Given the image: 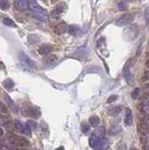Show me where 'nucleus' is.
I'll return each mask as SVG.
<instances>
[{
  "label": "nucleus",
  "instance_id": "obj_8",
  "mask_svg": "<svg viewBox=\"0 0 149 150\" xmlns=\"http://www.w3.org/2000/svg\"><path fill=\"white\" fill-rule=\"evenodd\" d=\"M108 145H109L108 141L104 139V137H102V139H99L98 141L96 142L94 148L95 149H105V148H107Z\"/></svg>",
  "mask_w": 149,
  "mask_h": 150
},
{
  "label": "nucleus",
  "instance_id": "obj_25",
  "mask_svg": "<svg viewBox=\"0 0 149 150\" xmlns=\"http://www.w3.org/2000/svg\"><path fill=\"white\" fill-rule=\"evenodd\" d=\"M81 131H82V133H84V134H88L89 131H90V127H89V125L86 124V123H82L81 124Z\"/></svg>",
  "mask_w": 149,
  "mask_h": 150
},
{
  "label": "nucleus",
  "instance_id": "obj_6",
  "mask_svg": "<svg viewBox=\"0 0 149 150\" xmlns=\"http://www.w3.org/2000/svg\"><path fill=\"white\" fill-rule=\"evenodd\" d=\"M15 124H16V128L18 129V131L20 133H22V134H24V135H26V136H30V134H31V130L30 129L31 128L29 127L28 124L26 126V125L22 124L20 121H16L15 122Z\"/></svg>",
  "mask_w": 149,
  "mask_h": 150
},
{
  "label": "nucleus",
  "instance_id": "obj_23",
  "mask_svg": "<svg viewBox=\"0 0 149 150\" xmlns=\"http://www.w3.org/2000/svg\"><path fill=\"white\" fill-rule=\"evenodd\" d=\"M0 8L2 10H7L10 8V2L8 0H0Z\"/></svg>",
  "mask_w": 149,
  "mask_h": 150
},
{
  "label": "nucleus",
  "instance_id": "obj_22",
  "mask_svg": "<svg viewBox=\"0 0 149 150\" xmlns=\"http://www.w3.org/2000/svg\"><path fill=\"white\" fill-rule=\"evenodd\" d=\"M28 42L30 44H37L39 42V37L35 34H31L28 36Z\"/></svg>",
  "mask_w": 149,
  "mask_h": 150
},
{
  "label": "nucleus",
  "instance_id": "obj_18",
  "mask_svg": "<svg viewBox=\"0 0 149 150\" xmlns=\"http://www.w3.org/2000/svg\"><path fill=\"white\" fill-rule=\"evenodd\" d=\"M99 121H100V120H99V118L96 116V115H93V116H91L90 119H89V122H90L91 127H93V128L98 127Z\"/></svg>",
  "mask_w": 149,
  "mask_h": 150
},
{
  "label": "nucleus",
  "instance_id": "obj_10",
  "mask_svg": "<svg viewBox=\"0 0 149 150\" xmlns=\"http://www.w3.org/2000/svg\"><path fill=\"white\" fill-rule=\"evenodd\" d=\"M67 28H67V26H66V24L63 22V23L57 24L54 30L57 34H63V33H65L66 31H67Z\"/></svg>",
  "mask_w": 149,
  "mask_h": 150
},
{
  "label": "nucleus",
  "instance_id": "obj_32",
  "mask_svg": "<svg viewBox=\"0 0 149 150\" xmlns=\"http://www.w3.org/2000/svg\"><path fill=\"white\" fill-rule=\"evenodd\" d=\"M143 88H144L145 90H149V82L148 83H145V84L143 85Z\"/></svg>",
  "mask_w": 149,
  "mask_h": 150
},
{
  "label": "nucleus",
  "instance_id": "obj_33",
  "mask_svg": "<svg viewBox=\"0 0 149 150\" xmlns=\"http://www.w3.org/2000/svg\"><path fill=\"white\" fill-rule=\"evenodd\" d=\"M3 134H4L3 130H2V129H1V128H0V137H1V136H2V135H3Z\"/></svg>",
  "mask_w": 149,
  "mask_h": 150
},
{
  "label": "nucleus",
  "instance_id": "obj_17",
  "mask_svg": "<svg viewBox=\"0 0 149 150\" xmlns=\"http://www.w3.org/2000/svg\"><path fill=\"white\" fill-rule=\"evenodd\" d=\"M120 132H121V127L119 126V125H112L108 131L110 136H116V135H118Z\"/></svg>",
  "mask_w": 149,
  "mask_h": 150
},
{
  "label": "nucleus",
  "instance_id": "obj_37",
  "mask_svg": "<svg viewBox=\"0 0 149 150\" xmlns=\"http://www.w3.org/2000/svg\"><path fill=\"white\" fill-rule=\"evenodd\" d=\"M145 148H146V149H149V145H148V146H145Z\"/></svg>",
  "mask_w": 149,
  "mask_h": 150
},
{
  "label": "nucleus",
  "instance_id": "obj_29",
  "mask_svg": "<svg viewBox=\"0 0 149 150\" xmlns=\"http://www.w3.org/2000/svg\"><path fill=\"white\" fill-rule=\"evenodd\" d=\"M117 99H118V96H116V95L110 96V97H109V99L107 100V103H111V102H115V100H117Z\"/></svg>",
  "mask_w": 149,
  "mask_h": 150
},
{
  "label": "nucleus",
  "instance_id": "obj_4",
  "mask_svg": "<svg viewBox=\"0 0 149 150\" xmlns=\"http://www.w3.org/2000/svg\"><path fill=\"white\" fill-rule=\"evenodd\" d=\"M19 60L20 63L24 66H26L28 68H35V63L27 57L24 52H20L19 53Z\"/></svg>",
  "mask_w": 149,
  "mask_h": 150
},
{
  "label": "nucleus",
  "instance_id": "obj_19",
  "mask_svg": "<svg viewBox=\"0 0 149 150\" xmlns=\"http://www.w3.org/2000/svg\"><path fill=\"white\" fill-rule=\"evenodd\" d=\"M138 108L140 110V112L144 113V114H149V103L148 102L140 103V104L138 106Z\"/></svg>",
  "mask_w": 149,
  "mask_h": 150
},
{
  "label": "nucleus",
  "instance_id": "obj_2",
  "mask_svg": "<svg viewBox=\"0 0 149 150\" xmlns=\"http://www.w3.org/2000/svg\"><path fill=\"white\" fill-rule=\"evenodd\" d=\"M133 60H129L125 63L124 68H123L124 77H125V79L127 80V82H128L129 84H131V85L133 83V76L131 72V66H133Z\"/></svg>",
  "mask_w": 149,
  "mask_h": 150
},
{
  "label": "nucleus",
  "instance_id": "obj_26",
  "mask_svg": "<svg viewBox=\"0 0 149 150\" xmlns=\"http://www.w3.org/2000/svg\"><path fill=\"white\" fill-rule=\"evenodd\" d=\"M140 94V88H136V89L131 92V98H133V100L138 99Z\"/></svg>",
  "mask_w": 149,
  "mask_h": 150
},
{
  "label": "nucleus",
  "instance_id": "obj_15",
  "mask_svg": "<svg viewBox=\"0 0 149 150\" xmlns=\"http://www.w3.org/2000/svg\"><path fill=\"white\" fill-rule=\"evenodd\" d=\"M67 30H68V33L70 34V35L75 36L78 33H80L81 29H80V28H79L78 26H75V24H71V26H68Z\"/></svg>",
  "mask_w": 149,
  "mask_h": 150
},
{
  "label": "nucleus",
  "instance_id": "obj_11",
  "mask_svg": "<svg viewBox=\"0 0 149 150\" xmlns=\"http://www.w3.org/2000/svg\"><path fill=\"white\" fill-rule=\"evenodd\" d=\"M38 51L42 55H48V54H50L53 51V46L50 45V44H42L40 47H39Z\"/></svg>",
  "mask_w": 149,
  "mask_h": 150
},
{
  "label": "nucleus",
  "instance_id": "obj_7",
  "mask_svg": "<svg viewBox=\"0 0 149 150\" xmlns=\"http://www.w3.org/2000/svg\"><path fill=\"white\" fill-rule=\"evenodd\" d=\"M4 100H5V102H6V105L10 108V109L13 110V112H15V113H18V111H19L18 106L15 104V102L12 100L11 98L9 97V95H7L6 93L4 94Z\"/></svg>",
  "mask_w": 149,
  "mask_h": 150
},
{
  "label": "nucleus",
  "instance_id": "obj_21",
  "mask_svg": "<svg viewBox=\"0 0 149 150\" xmlns=\"http://www.w3.org/2000/svg\"><path fill=\"white\" fill-rule=\"evenodd\" d=\"M3 85H4V87L6 88L7 90H9V91L13 90V88L15 87L14 82H13V81H12L11 79H10V78H7V79L4 81V82H3Z\"/></svg>",
  "mask_w": 149,
  "mask_h": 150
},
{
  "label": "nucleus",
  "instance_id": "obj_3",
  "mask_svg": "<svg viewBox=\"0 0 149 150\" xmlns=\"http://www.w3.org/2000/svg\"><path fill=\"white\" fill-rule=\"evenodd\" d=\"M104 135H105V130H104L103 127L96 128V131L93 133V135H92V137L90 139V146L94 148L96 142L98 141L99 139H102V137H104Z\"/></svg>",
  "mask_w": 149,
  "mask_h": 150
},
{
  "label": "nucleus",
  "instance_id": "obj_28",
  "mask_svg": "<svg viewBox=\"0 0 149 150\" xmlns=\"http://www.w3.org/2000/svg\"><path fill=\"white\" fill-rule=\"evenodd\" d=\"M47 61H48V63L49 65H52L53 63H55V61H57V56H49L47 57Z\"/></svg>",
  "mask_w": 149,
  "mask_h": 150
},
{
  "label": "nucleus",
  "instance_id": "obj_36",
  "mask_svg": "<svg viewBox=\"0 0 149 150\" xmlns=\"http://www.w3.org/2000/svg\"><path fill=\"white\" fill-rule=\"evenodd\" d=\"M127 1H129V2H133V0H127Z\"/></svg>",
  "mask_w": 149,
  "mask_h": 150
},
{
  "label": "nucleus",
  "instance_id": "obj_30",
  "mask_svg": "<svg viewBox=\"0 0 149 150\" xmlns=\"http://www.w3.org/2000/svg\"><path fill=\"white\" fill-rule=\"evenodd\" d=\"M27 124L29 125V127L30 128H32V129H36L37 128V123H35V122H33V121H29Z\"/></svg>",
  "mask_w": 149,
  "mask_h": 150
},
{
  "label": "nucleus",
  "instance_id": "obj_35",
  "mask_svg": "<svg viewBox=\"0 0 149 150\" xmlns=\"http://www.w3.org/2000/svg\"><path fill=\"white\" fill-rule=\"evenodd\" d=\"M146 66H147V67H149V61H147V63H146Z\"/></svg>",
  "mask_w": 149,
  "mask_h": 150
},
{
  "label": "nucleus",
  "instance_id": "obj_12",
  "mask_svg": "<svg viewBox=\"0 0 149 150\" xmlns=\"http://www.w3.org/2000/svg\"><path fill=\"white\" fill-rule=\"evenodd\" d=\"M125 124L127 126H131L133 124V112L131 108H126L125 111Z\"/></svg>",
  "mask_w": 149,
  "mask_h": 150
},
{
  "label": "nucleus",
  "instance_id": "obj_20",
  "mask_svg": "<svg viewBox=\"0 0 149 150\" xmlns=\"http://www.w3.org/2000/svg\"><path fill=\"white\" fill-rule=\"evenodd\" d=\"M28 115L30 117H33V118H37L40 116V111H39L38 108L36 107H33V108H30L28 110Z\"/></svg>",
  "mask_w": 149,
  "mask_h": 150
},
{
  "label": "nucleus",
  "instance_id": "obj_38",
  "mask_svg": "<svg viewBox=\"0 0 149 150\" xmlns=\"http://www.w3.org/2000/svg\"><path fill=\"white\" fill-rule=\"evenodd\" d=\"M148 103H149V102H148Z\"/></svg>",
  "mask_w": 149,
  "mask_h": 150
},
{
  "label": "nucleus",
  "instance_id": "obj_9",
  "mask_svg": "<svg viewBox=\"0 0 149 150\" xmlns=\"http://www.w3.org/2000/svg\"><path fill=\"white\" fill-rule=\"evenodd\" d=\"M14 3L16 8L21 10V11H24L28 8V1L27 0H15Z\"/></svg>",
  "mask_w": 149,
  "mask_h": 150
},
{
  "label": "nucleus",
  "instance_id": "obj_24",
  "mask_svg": "<svg viewBox=\"0 0 149 150\" xmlns=\"http://www.w3.org/2000/svg\"><path fill=\"white\" fill-rule=\"evenodd\" d=\"M117 7L120 11H125V10L128 9V4H127V2H125V1H120L118 3Z\"/></svg>",
  "mask_w": 149,
  "mask_h": 150
},
{
  "label": "nucleus",
  "instance_id": "obj_14",
  "mask_svg": "<svg viewBox=\"0 0 149 150\" xmlns=\"http://www.w3.org/2000/svg\"><path fill=\"white\" fill-rule=\"evenodd\" d=\"M2 22H3V24L6 26H9V28H17L16 23H15L11 18H9V17L7 16H4L3 18H2Z\"/></svg>",
  "mask_w": 149,
  "mask_h": 150
},
{
  "label": "nucleus",
  "instance_id": "obj_13",
  "mask_svg": "<svg viewBox=\"0 0 149 150\" xmlns=\"http://www.w3.org/2000/svg\"><path fill=\"white\" fill-rule=\"evenodd\" d=\"M65 10V7H63V8H61V5H59L58 7H56L53 11L51 12V16L53 17L54 19H58L59 16H61V14H63V12Z\"/></svg>",
  "mask_w": 149,
  "mask_h": 150
},
{
  "label": "nucleus",
  "instance_id": "obj_5",
  "mask_svg": "<svg viewBox=\"0 0 149 150\" xmlns=\"http://www.w3.org/2000/svg\"><path fill=\"white\" fill-rule=\"evenodd\" d=\"M133 20V14H125L123 15L122 17H120L117 21H116V26H127V24H131Z\"/></svg>",
  "mask_w": 149,
  "mask_h": 150
},
{
  "label": "nucleus",
  "instance_id": "obj_16",
  "mask_svg": "<svg viewBox=\"0 0 149 150\" xmlns=\"http://www.w3.org/2000/svg\"><path fill=\"white\" fill-rule=\"evenodd\" d=\"M121 111H122V106H115V107H111L108 109V115H110V116H117L118 114H120Z\"/></svg>",
  "mask_w": 149,
  "mask_h": 150
},
{
  "label": "nucleus",
  "instance_id": "obj_27",
  "mask_svg": "<svg viewBox=\"0 0 149 150\" xmlns=\"http://www.w3.org/2000/svg\"><path fill=\"white\" fill-rule=\"evenodd\" d=\"M144 19H145V23L147 24V26H149V7H147L144 11Z\"/></svg>",
  "mask_w": 149,
  "mask_h": 150
},
{
  "label": "nucleus",
  "instance_id": "obj_1",
  "mask_svg": "<svg viewBox=\"0 0 149 150\" xmlns=\"http://www.w3.org/2000/svg\"><path fill=\"white\" fill-rule=\"evenodd\" d=\"M138 33V26H131L130 28H127L123 32V38L125 39L126 41H133V39L136 37Z\"/></svg>",
  "mask_w": 149,
  "mask_h": 150
},
{
  "label": "nucleus",
  "instance_id": "obj_34",
  "mask_svg": "<svg viewBox=\"0 0 149 150\" xmlns=\"http://www.w3.org/2000/svg\"><path fill=\"white\" fill-rule=\"evenodd\" d=\"M145 96H146V97H149V92H146L145 93Z\"/></svg>",
  "mask_w": 149,
  "mask_h": 150
},
{
  "label": "nucleus",
  "instance_id": "obj_31",
  "mask_svg": "<svg viewBox=\"0 0 149 150\" xmlns=\"http://www.w3.org/2000/svg\"><path fill=\"white\" fill-rule=\"evenodd\" d=\"M144 77H145L147 80H149V71H145V73H144Z\"/></svg>",
  "mask_w": 149,
  "mask_h": 150
}]
</instances>
